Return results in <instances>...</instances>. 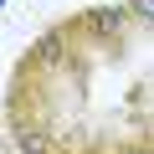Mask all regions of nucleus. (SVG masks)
<instances>
[{
  "label": "nucleus",
  "instance_id": "nucleus-1",
  "mask_svg": "<svg viewBox=\"0 0 154 154\" xmlns=\"http://www.w3.org/2000/svg\"><path fill=\"white\" fill-rule=\"evenodd\" d=\"M16 139H21V149H26V154H46V144H41L31 128H16Z\"/></svg>",
  "mask_w": 154,
  "mask_h": 154
},
{
  "label": "nucleus",
  "instance_id": "nucleus-2",
  "mask_svg": "<svg viewBox=\"0 0 154 154\" xmlns=\"http://www.w3.org/2000/svg\"><path fill=\"white\" fill-rule=\"evenodd\" d=\"M0 5H5V0H0Z\"/></svg>",
  "mask_w": 154,
  "mask_h": 154
}]
</instances>
